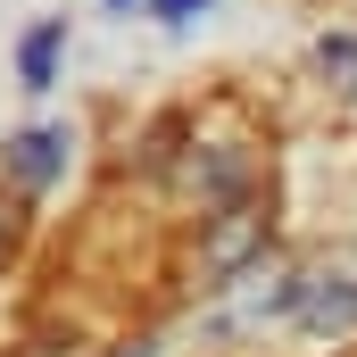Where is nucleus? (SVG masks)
<instances>
[{"instance_id":"obj_1","label":"nucleus","mask_w":357,"mask_h":357,"mask_svg":"<svg viewBox=\"0 0 357 357\" xmlns=\"http://www.w3.org/2000/svg\"><path fill=\"white\" fill-rule=\"evenodd\" d=\"M266 225H258V208H225V225H216V241H208V274H225V266H241L250 258V241H258Z\"/></svg>"},{"instance_id":"obj_2","label":"nucleus","mask_w":357,"mask_h":357,"mask_svg":"<svg viewBox=\"0 0 357 357\" xmlns=\"http://www.w3.org/2000/svg\"><path fill=\"white\" fill-rule=\"evenodd\" d=\"M59 150H67V133H25L8 167H17L25 183H42V175H59Z\"/></svg>"},{"instance_id":"obj_3","label":"nucleus","mask_w":357,"mask_h":357,"mask_svg":"<svg viewBox=\"0 0 357 357\" xmlns=\"http://www.w3.org/2000/svg\"><path fill=\"white\" fill-rule=\"evenodd\" d=\"M299 316H316V324H357V291H299Z\"/></svg>"},{"instance_id":"obj_4","label":"nucleus","mask_w":357,"mask_h":357,"mask_svg":"<svg viewBox=\"0 0 357 357\" xmlns=\"http://www.w3.org/2000/svg\"><path fill=\"white\" fill-rule=\"evenodd\" d=\"M50 59H59V25H42L25 42V84H50Z\"/></svg>"},{"instance_id":"obj_5","label":"nucleus","mask_w":357,"mask_h":357,"mask_svg":"<svg viewBox=\"0 0 357 357\" xmlns=\"http://www.w3.org/2000/svg\"><path fill=\"white\" fill-rule=\"evenodd\" d=\"M191 8H208V0H158V17H175V25L191 17Z\"/></svg>"},{"instance_id":"obj_6","label":"nucleus","mask_w":357,"mask_h":357,"mask_svg":"<svg viewBox=\"0 0 357 357\" xmlns=\"http://www.w3.org/2000/svg\"><path fill=\"white\" fill-rule=\"evenodd\" d=\"M8 241H17V216H8V208H0V250H8Z\"/></svg>"},{"instance_id":"obj_7","label":"nucleus","mask_w":357,"mask_h":357,"mask_svg":"<svg viewBox=\"0 0 357 357\" xmlns=\"http://www.w3.org/2000/svg\"><path fill=\"white\" fill-rule=\"evenodd\" d=\"M116 8H125V0H116Z\"/></svg>"}]
</instances>
